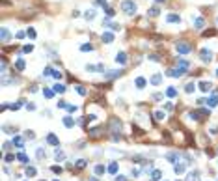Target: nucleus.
I'll list each match as a JSON object with an SVG mask.
<instances>
[{"label": "nucleus", "mask_w": 218, "mask_h": 181, "mask_svg": "<svg viewBox=\"0 0 218 181\" xmlns=\"http://www.w3.org/2000/svg\"><path fill=\"white\" fill-rule=\"evenodd\" d=\"M121 7H123V10H125L129 15H132V13L136 11V6L132 4V2H123V6H121Z\"/></svg>", "instance_id": "obj_1"}, {"label": "nucleus", "mask_w": 218, "mask_h": 181, "mask_svg": "<svg viewBox=\"0 0 218 181\" xmlns=\"http://www.w3.org/2000/svg\"><path fill=\"white\" fill-rule=\"evenodd\" d=\"M203 36H214V30H209V32H203Z\"/></svg>", "instance_id": "obj_6"}, {"label": "nucleus", "mask_w": 218, "mask_h": 181, "mask_svg": "<svg viewBox=\"0 0 218 181\" xmlns=\"http://www.w3.org/2000/svg\"><path fill=\"white\" fill-rule=\"evenodd\" d=\"M103 39H104V41H110L112 36H110V34H104V37H103Z\"/></svg>", "instance_id": "obj_5"}, {"label": "nucleus", "mask_w": 218, "mask_h": 181, "mask_svg": "<svg viewBox=\"0 0 218 181\" xmlns=\"http://www.w3.org/2000/svg\"><path fill=\"white\" fill-rule=\"evenodd\" d=\"M201 60H203V62H211V52H201Z\"/></svg>", "instance_id": "obj_2"}, {"label": "nucleus", "mask_w": 218, "mask_h": 181, "mask_svg": "<svg viewBox=\"0 0 218 181\" xmlns=\"http://www.w3.org/2000/svg\"><path fill=\"white\" fill-rule=\"evenodd\" d=\"M179 51H181V52H188L190 47H186V43H179Z\"/></svg>", "instance_id": "obj_3"}, {"label": "nucleus", "mask_w": 218, "mask_h": 181, "mask_svg": "<svg viewBox=\"0 0 218 181\" xmlns=\"http://www.w3.org/2000/svg\"><path fill=\"white\" fill-rule=\"evenodd\" d=\"M168 21H170V22H175V21L179 22V15H173V13H172V15L168 17Z\"/></svg>", "instance_id": "obj_4"}]
</instances>
